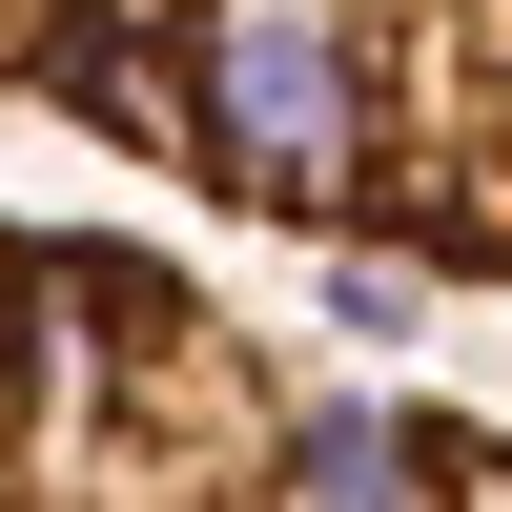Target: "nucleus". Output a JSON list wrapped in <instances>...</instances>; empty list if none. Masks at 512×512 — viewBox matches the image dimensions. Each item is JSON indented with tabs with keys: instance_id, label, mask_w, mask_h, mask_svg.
Segmentation results:
<instances>
[{
	"instance_id": "nucleus-1",
	"label": "nucleus",
	"mask_w": 512,
	"mask_h": 512,
	"mask_svg": "<svg viewBox=\"0 0 512 512\" xmlns=\"http://www.w3.org/2000/svg\"><path fill=\"white\" fill-rule=\"evenodd\" d=\"M0 123L512 308V0H0Z\"/></svg>"
},
{
	"instance_id": "nucleus-2",
	"label": "nucleus",
	"mask_w": 512,
	"mask_h": 512,
	"mask_svg": "<svg viewBox=\"0 0 512 512\" xmlns=\"http://www.w3.org/2000/svg\"><path fill=\"white\" fill-rule=\"evenodd\" d=\"M0 512H512V410L328 369L144 226L0 205Z\"/></svg>"
}]
</instances>
